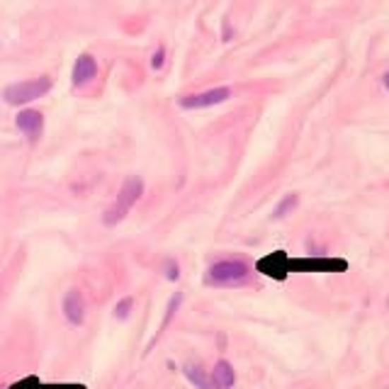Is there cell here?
Instances as JSON below:
<instances>
[{"label":"cell","mask_w":389,"mask_h":389,"mask_svg":"<svg viewBox=\"0 0 389 389\" xmlns=\"http://www.w3.org/2000/svg\"><path fill=\"white\" fill-rule=\"evenodd\" d=\"M42 127H44V117L37 112V109H22L18 114V129L25 131L30 139H37Z\"/></svg>","instance_id":"cell-10"},{"label":"cell","mask_w":389,"mask_h":389,"mask_svg":"<svg viewBox=\"0 0 389 389\" xmlns=\"http://www.w3.org/2000/svg\"><path fill=\"white\" fill-rule=\"evenodd\" d=\"M10 389H44V385L40 382V377L30 375V377H25V380L15 382V385H10Z\"/></svg>","instance_id":"cell-15"},{"label":"cell","mask_w":389,"mask_h":389,"mask_svg":"<svg viewBox=\"0 0 389 389\" xmlns=\"http://www.w3.org/2000/svg\"><path fill=\"white\" fill-rule=\"evenodd\" d=\"M131 309H134V299L124 297V299H119L117 306H114V316H117V319H129Z\"/></svg>","instance_id":"cell-14"},{"label":"cell","mask_w":389,"mask_h":389,"mask_svg":"<svg viewBox=\"0 0 389 389\" xmlns=\"http://www.w3.org/2000/svg\"><path fill=\"white\" fill-rule=\"evenodd\" d=\"M163 56H166V52H163V49H158V52L153 54V61H151L153 68H161V66H163Z\"/></svg>","instance_id":"cell-17"},{"label":"cell","mask_w":389,"mask_h":389,"mask_svg":"<svg viewBox=\"0 0 389 389\" xmlns=\"http://www.w3.org/2000/svg\"><path fill=\"white\" fill-rule=\"evenodd\" d=\"M387 306H389V297H387Z\"/></svg>","instance_id":"cell-20"},{"label":"cell","mask_w":389,"mask_h":389,"mask_svg":"<svg viewBox=\"0 0 389 389\" xmlns=\"http://www.w3.org/2000/svg\"><path fill=\"white\" fill-rule=\"evenodd\" d=\"M49 90H52V78L42 76V78H35V80L8 85L3 90V97H5V102H10V105H25V102H32V100H37V97H44Z\"/></svg>","instance_id":"cell-3"},{"label":"cell","mask_w":389,"mask_h":389,"mask_svg":"<svg viewBox=\"0 0 389 389\" xmlns=\"http://www.w3.org/2000/svg\"><path fill=\"white\" fill-rule=\"evenodd\" d=\"M97 76V64L90 54H80L73 66V85H88Z\"/></svg>","instance_id":"cell-8"},{"label":"cell","mask_w":389,"mask_h":389,"mask_svg":"<svg viewBox=\"0 0 389 389\" xmlns=\"http://www.w3.org/2000/svg\"><path fill=\"white\" fill-rule=\"evenodd\" d=\"M382 83H385V88H387V90H389V71H387L385 76H382Z\"/></svg>","instance_id":"cell-19"},{"label":"cell","mask_w":389,"mask_h":389,"mask_svg":"<svg viewBox=\"0 0 389 389\" xmlns=\"http://www.w3.org/2000/svg\"><path fill=\"white\" fill-rule=\"evenodd\" d=\"M210 377L215 389H234V385H237V372H234V365L229 360H219Z\"/></svg>","instance_id":"cell-9"},{"label":"cell","mask_w":389,"mask_h":389,"mask_svg":"<svg viewBox=\"0 0 389 389\" xmlns=\"http://www.w3.org/2000/svg\"><path fill=\"white\" fill-rule=\"evenodd\" d=\"M183 304V294H175V297L171 299V304H168V309H166V319H163V324L161 328H158V336L163 333V328H166L168 324H171V319L175 316V311H178V306Z\"/></svg>","instance_id":"cell-13"},{"label":"cell","mask_w":389,"mask_h":389,"mask_svg":"<svg viewBox=\"0 0 389 389\" xmlns=\"http://www.w3.org/2000/svg\"><path fill=\"white\" fill-rule=\"evenodd\" d=\"M64 316L71 326H80L85 321V302L80 289H68L64 297Z\"/></svg>","instance_id":"cell-7"},{"label":"cell","mask_w":389,"mask_h":389,"mask_svg":"<svg viewBox=\"0 0 389 389\" xmlns=\"http://www.w3.org/2000/svg\"><path fill=\"white\" fill-rule=\"evenodd\" d=\"M251 270L244 261H219L207 270V285L212 287H239L249 280Z\"/></svg>","instance_id":"cell-2"},{"label":"cell","mask_w":389,"mask_h":389,"mask_svg":"<svg viewBox=\"0 0 389 389\" xmlns=\"http://www.w3.org/2000/svg\"><path fill=\"white\" fill-rule=\"evenodd\" d=\"M163 270H166L168 280H178V277H180V268H178V263H175L173 258H168L166 263H163Z\"/></svg>","instance_id":"cell-16"},{"label":"cell","mask_w":389,"mask_h":389,"mask_svg":"<svg viewBox=\"0 0 389 389\" xmlns=\"http://www.w3.org/2000/svg\"><path fill=\"white\" fill-rule=\"evenodd\" d=\"M229 97H232V90H229V88H212V90L180 97V107H185V109H205V107L222 105V102H227Z\"/></svg>","instance_id":"cell-5"},{"label":"cell","mask_w":389,"mask_h":389,"mask_svg":"<svg viewBox=\"0 0 389 389\" xmlns=\"http://www.w3.org/2000/svg\"><path fill=\"white\" fill-rule=\"evenodd\" d=\"M183 375L188 377L190 385H193L195 389H215L212 387V377L207 375V372L202 370L197 363H185L183 365Z\"/></svg>","instance_id":"cell-11"},{"label":"cell","mask_w":389,"mask_h":389,"mask_svg":"<svg viewBox=\"0 0 389 389\" xmlns=\"http://www.w3.org/2000/svg\"><path fill=\"white\" fill-rule=\"evenodd\" d=\"M44 389H85V385H44Z\"/></svg>","instance_id":"cell-18"},{"label":"cell","mask_w":389,"mask_h":389,"mask_svg":"<svg viewBox=\"0 0 389 389\" xmlns=\"http://www.w3.org/2000/svg\"><path fill=\"white\" fill-rule=\"evenodd\" d=\"M289 256L285 251H275V253H268L256 263V270L263 273L265 277L273 280H287L289 277Z\"/></svg>","instance_id":"cell-6"},{"label":"cell","mask_w":389,"mask_h":389,"mask_svg":"<svg viewBox=\"0 0 389 389\" xmlns=\"http://www.w3.org/2000/svg\"><path fill=\"white\" fill-rule=\"evenodd\" d=\"M297 205H299V195L297 193H289V195H285L280 202H277V207L273 210V219H285L289 215V212H294L297 210Z\"/></svg>","instance_id":"cell-12"},{"label":"cell","mask_w":389,"mask_h":389,"mask_svg":"<svg viewBox=\"0 0 389 389\" xmlns=\"http://www.w3.org/2000/svg\"><path fill=\"white\" fill-rule=\"evenodd\" d=\"M141 195H144V180H141L139 175H129V178L122 183V188H119L114 205L105 212L102 222H105L107 227H114V224H119L124 217L129 215L131 207H134L136 202L141 200Z\"/></svg>","instance_id":"cell-1"},{"label":"cell","mask_w":389,"mask_h":389,"mask_svg":"<svg viewBox=\"0 0 389 389\" xmlns=\"http://www.w3.org/2000/svg\"><path fill=\"white\" fill-rule=\"evenodd\" d=\"M348 270V261L343 258H292L289 273H343Z\"/></svg>","instance_id":"cell-4"}]
</instances>
